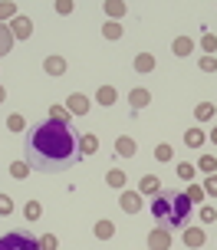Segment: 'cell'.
<instances>
[{"label":"cell","instance_id":"obj_1","mask_svg":"<svg viewBox=\"0 0 217 250\" xmlns=\"http://www.w3.org/2000/svg\"><path fill=\"white\" fill-rule=\"evenodd\" d=\"M79 158V138L69 122H39L26 138V165L37 171H63Z\"/></svg>","mask_w":217,"mask_h":250},{"label":"cell","instance_id":"obj_2","mask_svg":"<svg viewBox=\"0 0 217 250\" xmlns=\"http://www.w3.org/2000/svg\"><path fill=\"white\" fill-rule=\"evenodd\" d=\"M152 214L168 227V230H175L188 221V214H191V201L188 194H181V191H158L152 201Z\"/></svg>","mask_w":217,"mask_h":250},{"label":"cell","instance_id":"obj_3","mask_svg":"<svg viewBox=\"0 0 217 250\" xmlns=\"http://www.w3.org/2000/svg\"><path fill=\"white\" fill-rule=\"evenodd\" d=\"M0 250H39V240H33L26 230H10L0 237Z\"/></svg>","mask_w":217,"mask_h":250},{"label":"cell","instance_id":"obj_4","mask_svg":"<svg viewBox=\"0 0 217 250\" xmlns=\"http://www.w3.org/2000/svg\"><path fill=\"white\" fill-rule=\"evenodd\" d=\"M148 250H171V230L168 227H158L148 234Z\"/></svg>","mask_w":217,"mask_h":250},{"label":"cell","instance_id":"obj_5","mask_svg":"<svg viewBox=\"0 0 217 250\" xmlns=\"http://www.w3.org/2000/svg\"><path fill=\"white\" fill-rule=\"evenodd\" d=\"M10 33H13V40H30V33H33V23H30L26 17H13Z\"/></svg>","mask_w":217,"mask_h":250},{"label":"cell","instance_id":"obj_6","mask_svg":"<svg viewBox=\"0 0 217 250\" xmlns=\"http://www.w3.org/2000/svg\"><path fill=\"white\" fill-rule=\"evenodd\" d=\"M204 240H207V234H204V227H188L184 230V247H204Z\"/></svg>","mask_w":217,"mask_h":250},{"label":"cell","instance_id":"obj_7","mask_svg":"<svg viewBox=\"0 0 217 250\" xmlns=\"http://www.w3.org/2000/svg\"><path fill=\"white\" fill-rule=\"evenodd\" d=\"M118 204H122L125 214H138L141 211V198L135 194V191H122V201H118Z\"/></svg>","mask_w":217,"mask_h":250},{"label":"cell","instance_id":"obj_8","mask_svg":"<svg viewBox=\"0 0 217 250\" xmlns=\"http://www.w3.org/2000/svg\"><path fill=\"white\" fill-rule=\"evenodd\" d=\"M148 102H152V92H148V89H132V92H128V105H132V109H145Z\"/></svg>","mask_w":217,"mask_h":250},{"label":"cell","instance_id":"obj_9","mask_svg":"<svg viewBox=\"0 0 217 250\" xmlns=\"http://www.w3.org/2000/svg\"><path fill=\"white\" fill-rule=\"evenodd\" d=\"M115 151L122 155V158H132L135 151H138V145H135V138H128V135H122L118 142H115Z\"/></svg>","mask_w":217,"mask_h":250},{"label":"cell","instance_id":"obj_10","mask_svg":"<svg viewBox=\"0 0 217 250\" xmlns=\"http://www.w3.org/2000/svg\"><path fill=\"white\" fill-rule=\"evenodd\" d=\"M69 112H73V115H86V112H89V99L79 96V92H76V96H69Z\"/></svg>","mask_w":217,"mask_h":250},{"label":"cell","instance_id":"obj_11","mask_svg":"<svg viewBox=\"0 0 217 250\" xmlns=\"http://www.w3.org/2000/svg\"><path fill=\"white\" fill-rule=\"evenodd\" d=\"M191 50H194V40H188V37H178L171 43V53L175 56H191Z\"/></svg>","mask_w":217,"mask_h":250},{"label":"cell","instance_id":"obj_12","mask_svg":"<svg viewBox=\"0 0 217 250\" xmlns=\"http://www.w3.org/2000/svg\"><path fill=\"white\" fill-rule=\"evenodd\" d=\"M135 69H138V73H152L155 69V56L152 53H138V56H135Z\"/></svg>","mask_w":217,"mask_h":250},{"label":"cell","instance_id":"obj_13","mask_svg":"<svg viewBox=\"0 0 217 250\" xmlns=\"http://www.w3.org/2000/svg\"><path fill=\"white\" fill-rule=\"evenodd\" d=\"M43 66H46V73H50V76H63L66 73V62L59 60V56H46V62H43Z\"/></svg>","mask_w":217,"mask_h":250},{"label":"cell","instance_id":"obj_14","mask_svg":"<svg viewBox=\"0 0 217 250\" xmlns=\"http://www.w3.org/2000/svg\"><path fill=\"white\" fill-rule=\"evenodd\" d=\"M201 142H204V132H201V128H188V132H184V145H188V148H201Z\"/></svg>","mask_w":217,"mask_h":250},{"label":"cell","instance_id":"obj_15","mask_svg":"<svg viewBox=\"0 0 217 250\" xmlns=\"http://www.w3.org/2000/svg\"><path fill=\"white\" fill-rule=\"evenodd\" d=\"M10 46H13V33L0 23V56H7V53H10Z\"/></svg>","mask_w":217,"mask_h":250},{"label":"cell","instance_id":"obj_16","mask_svg":"<svg viewBox=\"0 0 217 250\" xmlns=\"http://www.w3.org/2000/svg\"><path fill=\"white\" fill-rule=\"evenodd\" d=\"M141 194H158L161 191V185H158V178L155 175H148V178H141V188H138Z\"/></svg>","mask_w":217,"mask_h":250},{"label":"cell","instance_id":"obj_17","mask_svg":"<svg viewBox=\"0 0 217 250\" xmlns=\"http://www.w3.org/2000/svg\"><path fill=\"white\" fill-rule=\"evenodd\" d=\"M112 234H115V224H112V221H99V224H96V237H99V240H109Z\"/></svg>","mask_w":217,"mask_h":250},{"label":"cell","instance_id":"obj_18","mask_svg":"<svg viewBox=\"0 0 217 250\" xmlns=\"http://www.w3.org/2000/svg\"><path fill=\"white\" fill-rule=\"evenodd\" d=\"M79 148L86 151V155H96V151H99V138H96V135H82Z\"/></svg>","mask_w":217,"mask_h":250},{"label":"cell","instance_id":"obj_19","mask_svg":"<svg viewBox=\"0 0 217 250\" xmlns=\"http://www.w3.org/2000/svg\"><path fill=\"white\" fill-rule=\"evenodd\" d=\"M105 181H109V188H125V171H118V168H112V171L105 175Z\"/></svg>","mask_w":217,"mask_h":250},{"label":"cell","instance_id":"obj_20","mask_svg":"<svg viewBox=\"0 0 217 250\" xmlns=\"http://www.w3.org/2000/svg\"><path fill=\"white\" fill-rule=\"evenodd\" d=\"M102 37H105V40H122V26L115 23V20H112V23L105 20V26H102Z\"/></svg>","mask_w":217,"mask_h":250},{"label":"cell","instance_id":"obj_21","mask_svg":"<svg viewBox=\"0 0 217 250\" xmlns=\"http://www.w3.org/2000/svg\"><path fill=\"white\" fill-rule=\"evenodd\" d=\"M214 115V102H201L197 109H194V119H201V122H207Z\"/></svg>","mask_w":217,"mask_h":250},{"label":"cell","instance_id":"obj_22","mask_svg":"<svg viewBox=\"0 0 217 250\" xmlns=\"http://www.w3.org/2000/svg\"><path fill=\"white\" fill-rule=\"evenodd\" d=\"M125 10H128V7H125V3H118V0H109V3H105V13H109L112 20H118Z\"/></svg>","mask_w":217,"mask_h":250},{"label":"cell","instance_id":"obj_23","mask_svg":"<svg viewBox=\"0 0 217 250\" xmlns=\"http://www.w3.org/2000/svg\"><path fill=\"white\" fill-rule=\"evenodd\" d=\"M96 99H99V105H112V102H115V89L112 86H102Z\"/></svg>","mask_w":217,"mask_h":250},{"label":"cell","instance_id":"obj_24","mask_svg":"<svg viewBox=\"0 0 217 250\" xmlns=\"http://www.w3.org/2000/svg\"><path fill=\"white\" fill-rule=\"evenodd\" d=\"M197 168H201V171H211V175H214V171H217V158H214V155H201Z\"/></svg>","mask_w":217,"mask_h":250},{"label":"cell","instance_id":"obj_25","mask_svg":"<svg viewBox=\"0 0 217 250\" xmlns=\"http://www.w3.org/2000/svg\"><path fill=\"white\" fill-rule=\"evenodd\" d=\"M155 158H158V162H171V158H175V151H171V145H165V142H161V145L155 148Z\"/></svg>","mask_w":217,"mask_h":250},{"label":"cell","instance_id":"obj_26","mask_svg":"<svg viewBox=\"0 0 217 250\" xmlns=\"http://www.w3.org/2000/svg\"><path fill=\"white\" fill-rule=\"evenodd\" d=\"M39 211H43V208H39L37 201H26V208H23V217H26V221H37V217H39Z\"/></svg>","mask_w":217,"mask_h":250},{"label":"cell","instance_id":"obj_27","mask_svg":"<svg viewBox=\"0 0 217 250\" xmlns=\"http://www.w3.org/2000/svg\"><path fill=\"white\" fill-rule=\"evenodd\" d=\"M50 119H53V122H69V109H63V105H53V109H50Z\"/></svg>","mask_w":217,"mask_h":250},{"label":"cell","instance_id":"obj_28","mask_svg":"<svg viewBox=\"0 0 217 250\" xmlns=\"http://www.w3.org/2000/svg\"><path fill=\"white\" fill-rule=\"evenodd\" d=\"M56 247H59L56 234H43V237H39V250H56Z\"/></svg>","mask_w":217,"mask_h":250},{"label":"cell","instance_id":"obj_29","mask_svg":"<svg viewBox=\"0 0 217 250\" xmlns=\"http://www.w3.org/2000/svg\"><path fill=\"white\" fill-rule=\"evenodd\" d=\"M10 175L13 178H26V175H30V165H26V162H13L10 165Z\"/></svg>","mask_w":217,"mask_h":250},{"label":"cell","instance_id":"obj_30","mask_svg":"<svg viewBox=\"0 0 217 250\" xmlns=\"http://www.w3.org/2000/svg\"><path fill=\"white\" fill-rule=\"evenodd\" d=\"M178 175L184 178V181H191V178L197 175V168H194V165H188V162H181V165H178Z\"/></svg>","mask_w":217,"mask_h":250},{"label":"cell","instance_id":"obj_31","mask_svg":"<svg viewBox=\"0 0 217 250\" xmlns=\"http://www.w3.org/2000/svg\"><path fill=\"white\" fill-rule=\"evenodd\" d=\"M201 46H204V53L211 56V53L217 50V37H214V33H204V40H201Z\"/></svg>","mask_w":217,"mask_h":250},{"label":"cell","instance_id":"obj_32","mask_svg":"<svg viewBox=\"0 0 217 250\" xmlns=\"http://www.w3.org/2000/svg\"><path fill=\"white\" fill-rule=\"evenodd\" d=\"M188 201H191V204H201V201H204V188H188Z\"/></svg>","mask_w":217,"mask_h":250},{"label":"cell","instance_id":"obj_33","mask_svg":"<svg viewBox=\"0 0 217 250\" xmlns=\"http://www.w3.org/2000/svg\"><path fill=\"white\" fill-rule=\"evenodd\" d=\"M23 115H10V119H7V128H10V132H23Z\"/></svg>","mask_w":217,"mask_h":250},{"label":"cell","instance_id":"obj_34","mask_svg":"<svg viewBox=\"0 0 217 250\" xmlns=\"http://www.w3.org/2000/svg\"><path fill=\"white\" fill-rule=\"evenodd\" d=\"M10 17H17V7H13V3H0V23L10 20Z\"/></svg>","mask_w":217,"mask_h":250},{"label":"cell","instance_id":"obj_35","mask_svg":"<svg viewBox=\"0 0 217 250\" xmlns=\"http://www.w3.org/2000/svg\"><path fill=\"white\" fill-rule=\"evenodd\" d=\"M201 69H204V73H217V56H204V60H201Z\"/></svg>","mask_w":217,"mask_h":250},{"label":"cell","instance_id":"obj_36","mask_svg":"<svg viewBox=\"0 0 217 250\" xmlns=\"http://www.w3.org/2000/svg\"><path fill=\"white\" fill-rule=\"evenodd\" d=\"M201 221H204V224H211V221H217V211L204 204V208H201Z\"/></svg>","mask_w":217,"mask_h":250},{"label":"cell","instance_id":"obj_37","mask_svg":"<svg viewBox=\"0 0 217 250\" xmlns=\"http://www.w3.org/2000/svg\"><path fill=\"white\" fill-rule=\"evenodd\" d=\"M201 188H204V194H217V175H211Z\"/></svg>","mask_w":217,"mask_h":250},{"label":"cell","instance_id":"obj_38","mask_svg":"<svg viewBox=\"0 0 217 250\" xmlns=\"http://www.w3.org/2000/svg\"><path fill=\"white\" fill-rule=\"evenodd\" d=\"M0 214H13V201L7 194H0Z\"/></svg>","mask_w":217,"mask_h":250},{"label":"cell","instance_id":"obj_39","mask_svg":"<svg viewBox=\"0 0 217 250\" xmlns=\"http://www.w3.org/2000/svg\"><path fill=\"white\" fill-rule=\"evenodd\" d=\"M56 13H73V3H69V0H59V3H56Z\"/></svg>","mask_w":217,"mask_h":250},{"label":"cell","instance_id":"obj_40","mask_svg":"<svg viewBox=\"0 0 217 250\" xmlns=\"http://www.w3.org/2000/svg\"><path fill=\"white\" fill-rule=\"evenodd\" d=\"M3 99H7V89H3V86H0V102H3Z\"/></svg>","mask_w":217,"mask_h":250},{"label":"cell","instance_id":"obj_41","mask_svg":"<svg viewBox=\"0 0 217 250\" xmlns=\"http://www.w3.org/2000/svg\"><path fill=\"white\" fill-rule=\"evenodd\" d=\"M211 142H217V125H214V132H211Z\"/></svg>","mask_w":217,"mask_h":250}]
</instances>
